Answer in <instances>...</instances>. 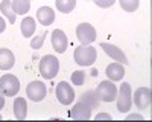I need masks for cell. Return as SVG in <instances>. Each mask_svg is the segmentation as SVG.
<instances>
[{"label":"cell","instance_id":"2e32d148","mask_svg":"<svg viewBox=\"0 0 152 122\" xmlns=\"http://www.w3.org/2000/svg\"><path fill=\"white\" fill-rule=\"evenodd\" d=\"M14 116L18 121L26 119V116H28V104H26V99H24V98L18 96V98L14 99Z\"/></svg>","mask_w":152,"mask_h":122},{"label":"cell","instance_id":"8fae6325","mask_svg":"<svg viewBox=\"0 0 152 122\" xmlns=\"http://www.w3.org/2000/svg\"><path fill=\"white\" fill-rule=\"evenodd\" d=\"M100 47L104 49V52L108 55V57H111L114 61H117V63H120V64H128V58H126V55H125V52L122 51L120 47H117V46H114V44H110V43H100Z\"/></svg>","mask_w":152,"mask_h":122},{"label":"cell","instance_id":"d4e9b609","mask_svg":"<svg viewBox=\"0 0 152 122\" xmlns=\"http://www.w3.org/2000/svg\"><path fill=\"white\" fill-rule=\"evenodd\" d=\"M99 8H111L116 0H93Z\"/></svg>","mask_w":152,"mask_h":122},{"label":"cell","instance_id":"1f68e13d","mask_svg":"<svg viewBox=\"0 0 152 122\" xmlns=\"http://www.w3.org/2000/svg\"><path fill=\"white\" fill-rule=\"evenodd\" d=\"M29 2H31V0H29Z\"/></svg>","mask_w":152,"mask_h":122},{"label":"cell","instance_id":"4316f807","mask_svg":"<svg viewBox=\"0 0 152 122\" xmlns=\"http://www.w3.org/2000/svg\"><path fill=\"white\" fill-rule=\"evenodd\" d=\"M94 119L96 121H99V119H111V115H108V113H97L94 116Z\"/></svg>","mask_w":152,"mask_h":122},{"label":"cell","instance_id":"6da1fadb","mask_svg":"<svg viewBox=\"0 0 152 122\" xmlns=\"http://www.w3.org/2000/svg\"><path fill=\"white\" fill-rule=\"evenodd\" d=\"M73 58L75 61L78 63L79 66L82 67H87V66H93L94 64V61L97 58V51H96V47L93 46H78L75 49V52H73Z\"/></svg>","mask_w":152,"mask_h":122},{"label":"cell","instance_id":"7c38bea8","mask_svg":"<svg viewBox=\"0 0 152 122\" xmlns=\"http://www.w3.org/2000/svg\"><path fill=\"white\" fill-rule=\"evenodd\" d=\"M52 46L55 49V52H58V54H64L66 52V49L69 46V40H67L64 31L55 29L52 32Z\"/></svg>","mask_w":152,"mask_h":122},{"label":"cell","instance_id":"7a4b0ae2","mask_svg":"<svg viewBox=\"0 0 152 122\" xmlns=\"http://www.w3.org/2000/svg\"><path fill=\"white\" fill-rule=\"evenodd\" d=\"M59 72V61L53 55H44L40 61V75L44 79H53Z\"/></svg>","mask_w":152,"mask_h":122},{"label":"cell","instance_id":"5b68a950","mask_svg":"<svg viewBox=\"0 0 152 122\" xmlns=\"http://www.w3.org/2000/svg\"><path fill=\"white\" fill-rule=\"evenodd\" d=\"M20 90V81L17 76L11 75V73H5L0 78V92L5 96H14Z\"/></svg>","mask_w":152,"mask_h":122},{"label":"cell","instance_id":"484cf974","mask_svg":"<svg viewBox=\"0 0 152 122\" xmlns=\"http://www.w3.org/2000/svg\"><path fill=\"white\" fill-rule=\"evenodd\" d=\"M126 119H128V121H132V119L143 121V116H142V115H138V113H132V115H128V116H126Z\"/></svg>","mask_w":152,"mask_h":122},{"label":"cell","instance_id":"52a82bcc","mask_svg":"<svg viewBox=\"0 0 152 122\" xmlns=\"http://www.w3.org/2000/svg\"><path fill=\"white\" fill-rule=\"evenodd\" d=\"M76 37L81 41V44L87 46V44H91L97 38V34H96V29L90 23H81L76 28Z\"/></svg>","mask_w":152,"mask_h":122},{"label":"cell","instance_id":"83f0119b","mask_svg":"<svg viewBox=\"0 0 152 122\" xmlns=\"http://www.w3.org/2000/svg\"><path fill=\"white\" fill-rule=\"evenodd\" d=\"M5 29H6V21H5V18L2 15H0V34H2Z\"/></svg>","mask_w":152,"mask_h":122},{"label":"cell","instance_id":"277c9868","mask_svg":"<svg viewBox=\"0 0 152 122\" xmlns=\"http://www.w3.org/2000/svg\"><path fill=\"white\" fill-rule=\"evenodd\" d=\"M94 92L99 98V101L102 102H113L116 101V96H117V87L114 85V81H110V79L102 81Z\"/></svg>","mask_w":152,"mask_h":122},{"label":"cell","instance_id":"9c48e42d","mask_svg":"<svg viewBox=\"0 0 152 122\" xmlns=\"http://www.w3.org/2000/svg\"><path fill=\"white\" fill-rule=\"evenodd\" d=\"M134 104L138 110H146L151 107L152 102V92L149 87H138L134 92Z\"/></svg>","mask_w":152,"mask_h":122},{"label":"cell","instance_id":"f1b7e54d","mask_svg":"<svg viewBox=\"0 0 152 122\" xmlns=\"http://www.w3.org/2000/svg\"><path fill=\"white\" fill-rule=\"evenodd\" d=\"M3 107H5V95L0 92V110H2Z\"/></svg>","mask_w":152,"mask_h":122},{"label":"cell","instance_id":"e0dca14e","mask_svg":"<svg viewBox=\"0 0 152 122\" xmlns=\"http://www.w3.org/2000/svg\"><path fill=\"white\" fill-rule=\"evenodd\" d=\"M35 20L32 18V17H24L23 18V21H21V24H20V29H21V34H23V37H32L34 35V32H35Z\"/></svg>","mask_w":152,"mask_h":122},{"label":"cell","instance_id":"ba28073f","mask_svg":"<svg viewBox=\"0 0 152 122\" xmlns=\"http://www.w3.org/2000/svg\"><path fill=\"white\" fill-rule=\"evenodd\" d=\"M46 93H47V87H46V84L43 81H32L26 87V95L34 102L43 101L46 98Z\"/></svg>","mask_w":152,"mask_h":122},{"label":"cell","instance_id":"30bf717a","mask_svg":"<svg viewBox=\"0 0 152 122\" xmlns=\"http://www.w3.org/2000/svg\"><path fill=\"white\" fill-rule=\"evenodd\" d=\"M69 116L72 119H78V121H88V119H91V108L85 102L79 101V102H76L73 105V108L69 112Z\"/></svg>","mask_w":152,"mask_h":122},{"label":"cell","instance_id":"9a60e30c","mask_svg":"<svg viewBox=\"0 0 152 122\" xmlns=\"http://www.w3.org/2000/svg\"><path fill=\"white\" fill-rule=\"evenodd\" d=\"M107 76L110 81H120L123 76H125V67L123 64L120 63H111L108 67H107Z\"/></svg>","mask_w":152,"mask_h":122},{"label":"cell","instance_id":"cb8c5ba5","mask_svg":"<svg viewBox=\"0 0 152 122\" xmlns=\"http://www.w3.org/2000/svg\"><path fill=\"white\" fill-rule=\"evenodd\" d=\"M46 35H47V32H46V31H43L38 37L32 38V41H31V47H32V49H40V47L43 46L44 40H46Z\"/></svg>","mask_w":152,"mask_h":122},{"label":"cell","instance_id":"44dd1931","mask_svg":"<svg viewBox=\"0 0 152 122\" xmlns=\"http://www.w3.org/2000/svg\"><path fill=\"white\" fill-rule=\"evenodd\" d=\"M56 3V9L59 12H64V14H67V12H72L76 6V0H55Z\"/></svg>","mask_w":152,"mask_h":122},{"label":"cell","instance_id":"8992f818","mask_svg":"<svg viewBox=\"0 0 152 122\" xmlns=\"http://www.w3.org/2000/svg\"><path fill=\"white\" fill-rule=\"evenodd\" d=\"M55 95H56L58 102H61L62 105H70L73 102V99H75V90H73V87L67 81H61L56 85Z\"/></svg>","mask_w":152,"mask_h":122},{"label":"cell","instance_id":"7402d4cb","mask_svg":"<svg viewBox=\"0 0 152 122\" xmlns=\"http://www.w3.org/2000/svg\"><path fill=\"white\" fill-rule=\"evenodd\" d=\"M119 3H120L123 11L134 12V11H137L138 5H140V0H119Z\"/></svg>","mask_w":152,"mask_h":122},{"label":"cell","instance_id":"603a6c76","mask_svg":"<svg viewBox=\"0 0 152 122\" xmlns=\"http://www.w3.org/2000/svg\"><path fill=\"white\" fill-rule=\"evenodd\" d=\"M72 82L73 85H82L85 82V72L84 70H76L72 73Z\"/></svg>","mask_w":152,"mask_h":122},{"label":"cell","instance_id":"ffe728a7","mask_svg":"<svg viewBox=\"0 0 152 122\" xmlns=\"http://www.w3.org/2000/svg\"><path fill=\"white\" fill-rule=\"evenodd\" d=\"M11 2H12V8H14L17 15L18 14L24 15L31 9V2H29V0H11Z\"/></svg>","mask_w":152,"mask_h":122},{"label":"cell","instance_id":"5bb4252c","mask_svg":"<svg viewBox=\"0 0 152 122\" xmlns=\"http://www.w3.org/2000/svg\"><path fill=\"white\" fill-rule=\"evenodd\" d=\"M15 64V57L9 49L2 47L0 49V70H9Z\"/></svg>","mask_w":152,"mask_h":122},{"label":"cell","instance_id":"f546056e","mask_svg":"<svg viewBox=\"0 0 152 122\" xmlns=\"http://www.w3.org/2000/svg\"><path fill=\"white\" fill-rule=\"evenodd\" d=\"M91 75H93V76H97V75H99V73H97V70H96V69H94V70L91 72Z\"/></svg>","mask_w":152,"mask_h":122},{"label":"cell","instance_id":"4fadbf2b","mask_svg":"<svg viewBox=\"0 0 152 122\" xmlns=\"http://www.w3.org/2000/svg\"><path fill=\"white\" fill-rule=\"evenodd\" d=\"M37 20L40 21L41 24H44V26L52 24L55 21V12H53V9L49 8V6H41L40 9L37 11Z\"/></svg>","mask_w":152,"mask_h":122},{"label":"cell","instance_id":"3957f363","mask_svg":"<svg viewBox=\"0 0 152 122\" xmlns=\"http://www.w3.org/2000/svg\"><path fill=\"white\" fill-rule=\"evenodd\" d=\"M117 110L120 113L129 112L132 107V92H131V84L129 82H122L120 89L117 90Z\"/></svg>","mask_w":152,"mask_h":122},{"label":"cell","instance_id":"4dcf8cb0","mask_svg":"<svg viewBox=\"0 0 152 122\" xmlns=\"http://www.w3.org/2000/svg\"><path fill=\"white\" fill-rule=\"evenodd\" d=\"M0 119H2V115H0Z\"/></svg>","mask_w":152,"mask_h":122},{"label":"cell","instance_id":"d6986e66","mask_svg":"<svg viewBox=\"0 0 152 122\" xmlns=\"http://www.w3.org/2000/svg\"><path fill=\"white\" fill-rule=\"evenodd\" d=\"M0 11L3 12V15L9 20V23H14L15 18H17V14L14 8H12V2L11 0H3L2 3H0Z\"/></svg>","mask_w":152,"mask_h":122},{"label":"cell","instance_id":"ac0fdd59","mask_svg":"<svg viewBox=\"0 0 152 122\" xmlns=\"http://www.w3.org/2000/svg\"><path fill=\"white\" fill-rule=\"evenodd\" d=\"M79 101L85 102V104H87L88 107H90L91 110H93V108H96V107H99V98H97V95H96V92H94V90H88V92L82 93V95H81V98H79Z\"/></svg>","mask_w":152,"mask_h":122}]
</instances>
